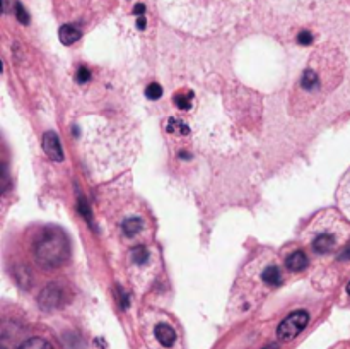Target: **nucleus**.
Listing matches in <instances>:
<instances>
[{"instance_id": "4", "label": "nucleus", "mask_w": 350, "mask_h": 349, "mask_svg": "<svg viewBox=\"0 0 350 349\" xmlns=\"http://www.w3.org/2000/svg\"><path fill=\"white\" fill-rule=\"evenodd\" d=\"M39 303L46 310H53V308L60 307V305L64 303V291H62L60 286L55 284V282L46 286L41 291V295H39Z\"/></svg>"}, {"instance_id": "21", "label": "nucleus", "mask_w": 350, "mask_h": 349, "mask_svg": "<svg viewBox=\"0 0 350 349\" xmlns=\"http://www.w3.org/2000/svg\"><path fill=\"white\" fill-rule=\"evenodd\" d=\"M297 43H299V45H304V46L311 45V43H313V34L309 33V31H301V33H299V36H297Z\"/></svg>"}, {"instance_id": "6", "label": "nucleus", "mask_w": 350, "mask_h": 349, "mask_svg": "<svg viewBox=\"0 0 350 349\" xmlns=\"http://www.w3.org/2000/svg\"><path fill=\"white\" fill-rule=\"evenodd\" d=\"M337 202L342 213L350 219V168L347 173L344 175V178L340 180V183H338Z\"/></svg>"}, {"instance_id": "7", "label": "nucleus", "mask_w": 350, "mask_h": 349, "mask_svg": "<svg viewBox=\"0 0 350 349\" xmlns=\"http://www.w3.org/2000/svg\"><path fill=\"white\" fill-rule=\"evenodd\" d=\"M335 245H337V241H335V238H333V234L321 233V234H318V236L314 238L313 250L318 253V255H325V253L332 252V250L335 248Z\"/></svg>"}, {"instance_id": "9", "label": "nucleus", "mask_w": 350, "mask_h": 349, "mask_svg": "<svg viewBox=\"0 0 350 349\" xmlns=\"http://www.w3.org/2000/svg\"><path fill=\"white\" fill-rule=\"evenodd\" d=\"M81 36H82L81 29L74 24H65L58 31V38H60V41L64 43V45H74L76 41L81 40Z\"/></svg>"}, {"instance_id": "12", "label": "nucleus", "mask_w": 350, "mask_h": 349, "mask_svg": "<svg viewBox=\"0 0 350 349\" xmlns=\"http://www.w3.org/2000/svg\"><path fill=\"white\" fill-rule=\"evenodd\" d=\"M173 103L181 110H190L191 105H193V93L191 91L175 93V96H173Z\"/></svg>"}, {"instance_id": "17", "label": "nucleus", "mask_w": 350, "mask_h": 349, "mask_svg": "<svg viewBox=\"0 0 350 349\" xmlns=\"http://www.w3.org/2000/svg\"><path fill=\"white\" fill-rule=\"evenodd\" d=\"M145 96H147L149 100H159V98L163 96V88H161V84L151 82V84L147 86V89H145Z\"/></svg>"}, {"instance_id": "10", "label": "nucleus", "mask_w": 350, "mask_h": 349, "mask_svg": "<svg viewBox=\"0 0 350 349\" xmlns=\"http://www.w3.org/2000/svg\"><path fill=\"white\" fill-rule=\"evenodd\" d=\"M308 257L304 255L302 252H294L290 257H287L285 260V265L289 270H292V272H301V270H304L308 267Z\"/></svg>"}, {"instance_id": "8", "label": "nucleus", "mask_w": 350, "mask_h": 349, "mask_svg": "<svg viewBox=\"0 0 350 349\" xmlns=\"http://www.w3.org/2000/svg\"><path fill=\"white\" fill-rule=\"evenodd\" d=\"M154 336L156 339L159 341L163 346H173L176 343V332L173 327H169L168 324H157L156 329H154Z\"/></svg>"}, {"instance_id": "18", "label": "nucleus", "mask_w": 350, "mask_h": 349, "mask_svg": "<svg viewBox=\"0 0 350 349\" xmlns=\"http://www.w3.org/2000/svg\"><path fill=\"white\" fill-rule=\"evenodd\" d=\"M15 17L21 24H29V15H27L21 2H15Z\"/></svg>"}, {"instance_id": "16", "label": "nucleus", "mask_w": 350, "mask_h": 349, "mask_svg": "<svg viewBox=\"0 0 350 349\" xmlns=\"http://www.w3.org/2000/svg\"><path fill=\"white\" fill-rule=\"evenodd\" d=\"M19 349H53V346L43 337H31L26 343H22V346Z\"/></svg>"}, {"instance_id": "13", "label": "nucleus", "mask_w": 350, "mask_h": 349, "mask_svg": "<svg viewBox=\"0 0 350 349\" xmlns=\"http://www.w3.org/2000/svg\"><path fill=\"white\" fill-rule=\"evenodd\" d=\"M121 228H123V233L127 234V236H135V234L142 230V219L128 218L123 221V226H121Z\"/></svg>"}, {"instance_id": "15", "label": "nucleus", "mask_w": 350, "mask_h": 349, "mask_svg": "<svg viewBox=\"0 0 350 349\" xmlns=\"http://www.w3.org/2000/svg\"><path fill=\"white\" fill-rule=\"evenodd\" d=\"M130 257H132V260H133V264H137V265H144V264H147V260H149V257H151V253H149V250L145 248V246H135V248L130 252Z\"/></svg>"}, {"instance_id": "19", "label": "nucleus", "mask_w": 350, "mask_h": 349, "mask_svg": "<svg viewBox=\"0 0 350 349\" xmlns=\"http://www.w3.org/2000/svg\"><path fill=\"white\" fill-rule=\"evenodd\" d=\"M76 79H77V82H88L89 79H91V72H89V69L86 67V65H81V67L77 69Z\"/></svg>"}, {"instance_id": "3", "label": "nucleus", "mask_w": 350, "mask_h": 349, "mask_svg": "<svg viewBox=\"0 0 350 349\" xmlns=\"http://www.w3.org/2000/svg\"><path fill=\"white\" fill-rule=\"evenodd\" d=\"M321 72L318 67H314L311 64L308 69L302 72L301 76V81H299V88H301L302 93H308V94H314L316 91H320L321 88Z\"/></svg>"}, {"instance_id": "14", "label": "nucleus", "mask_w": 350, "mask_h": 349, "mask_svg": "<svg viewBox=\"0 0 350 349\" xmlns=\"http://www.w3.org/2000/svg\"><path fill=\"white\" fill-rule=\"evenodd\" d=\"M262 279H263V282H266V284H270V286L280 284L282 282L280 270H278V267H266L262 272Z\"/></svg>"}, {"instance_id": "24", "label": "nucleus", "mask_w": 350, "mask_h": 349, "mask_svg": "<svg viewBox=\"0 0 350 349\" xmlns=\"http://www.w3.org/2000/svg\"><path fill=\"white\" fill-rule=\"evenodd\" d=\"M262 349H278V344H266V346Z\"/></svg>"}, {"instance_id": "11", "label": "nucleus", "mask_w": 350, "mask_h": 349, "mask_svg": "<svg viewBox=\"0 0 350 349\" xmlns=\"http://www.w3.org/2000/svg\"><path fill=\"white\" fill-rule=\"evenodd\" d=\"M166 132L173 135H188L190 134V127L186 121L179 118H169L166 121Z\"/></svg>"}, {"instance_id": "5", "label": "nucleus", "mask_w": 350, "mask_h": 349, "mask_svg": "<svg viewBox=\"0 0 350 349\" xmlns=\"http://www.w3.org/2000/svg\"><path fill=\"white\" fill-rule=\"evenodd\" d=\"M43 151L46 152L52 161H64V151H62V144H60V139L55 132H46L43 135Z\"/></svg>"}, {"instance_id": "2", "label": "nucleus", "mask_w": 350, "mask_h": 349, "mask_svg": "<svg viewBox=\"0 0 350 349\" xmlns=\"http://www.w3.org/2000/svg\"><path fill=\"white\" fill-rule=\"evenodd\" d=\"M309 322V313L306 310H296L290 315H287V319H284L280 322L277 329V336L278 339L282 341H292L294 337H297L304 331V327Z\"/></svg>"}, {"instance_id": "22", "label": "nucleus", "mask_w": 350, "mask_h": 349, "mask_svg": "<svg viewBox=\"0 0 350 349\" xmlns=\"http://www.w3.org/2000/svg\"><path fill=\"white\" fill-rule=\"evenodd\" d=\"M133 14L139 15V17H140V15H144L145 14V5H144V3H137L135 9H133Z\"/></svg>"}, {"instance_id": "23", "label": "nucleus", "mask_w": 350, "mask_h": 349, "mask_svg": "<svg viewBox=\"0 0 350 349\" xmlns=\"http://www.w3.org/2000/svg\"><path fill=\"white\" fill-rule=\"evenodd\" d=\"M137 27H139V29H145V17L144 15H140V17L137 19Z\"/></svg>"}, {"instance_id": "20", "label": "nucleus", "mask_w": 350, "mask_h": 349, "mask_svg": "<svg viewBox=\"0 0 350 349\" xmlns=\"http://www.w3.org/2000/svg\"><path fill=\"white\" fill-rule=\"evenodd\" d=\"M79 211H81V214L86 218V221L89 223V225H92V219H91V211H89V207H88V202L84 201V199H81L79 201Z\"/></svg>"}, {"instance_id": "1", "label": "nucleus", "mask_w": 350, "mask_h": 349, "mask_svg": "<svg viewBox=\"0 0 350 349\" xmlns=\"http://www.w3.org/2000/svg\"><path fill=\"white\" fill-rule=\"evenodd\" d=\"M34 255L41 267L52 270L69 258V238L60 228H46L34 246Z\"/></svg>"}, {"instance_id": "26", "label": "nucleus", "mask_w": 350, "mask_h": 349, "mask_svg": "<svg viewBox=\"0 0 350 349\" xmlns=\"http://www.w3.org/2000/svg\"><path fill=\"white\" fill-rule=\"evenodd\" d=\"M2 349H5V348H2Z\"/></svg>"}, {"instance_id": "25", "label": "nucleus", "mask_w": 350, "mask_h": 349, "mask_svg": "<svg viewBox=\"0 0 350 349\" xmlns=\"http://www.w3.org/2000/svg\"><path fill=\"white\" fill-rule=\"evenodd\" d=\"M347 293H349V296H350V281H349V284H347Z\"/></svg>"}]
</instances>
